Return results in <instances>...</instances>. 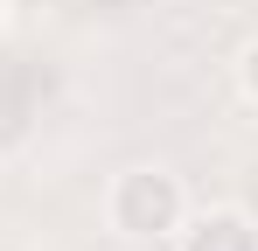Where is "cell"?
<instances>
[{"label":"cell","mask_w":258,"mask_h":251,"mask_svg":"<svg viewBox=\"0 0 258 251\" xmlns=\"http://www.w3.org/2000/svg\"><path fill=\"white\" fill-rule=\"evenodd\" d=\"M0 21H7V0H0Z\"/></svg>","instance_id":"cell-4"},{"label":"cell","mask_w":258,"mask_h":251,"mask_svg":"<svg viewBox=\"0 0 258 251\" xmlns=\"http://www.w3.org/2000/svg\"><path fill=\"white\" fill-rule=\"evenodd\" d=\"M188 189H181V174L161 161H140V167H119L112 174V189H105V223L126 237V244H168L174 230H181V216H188Z\"/></svg>","instance_id":"cell-1"},{"label":"cell","mask_w":258,"mask_h":251,"mask_svg":"<svg viewBox=\"0 0 258 251\" xmlns=\"http://www.w3.org/2000/svg\"><path fill=\"white\" fill-rule=\"evenodd\" d=\"M237 98H244V105L258 112V35L237 49Z\"/></svg>","instance_id":"cell-3"},{"label":"cell","mask_w":258,"mask_h":251,"mask_svg":"<svg viewBox=\"0 0 258 251\" xmlns=\"http://www.w3.org/2000/svg\"><path fill=\"white\" fill-rule=\"evenodd\" d=\"M168 244L174 251H258V216L244 203H203L181 216V230Z\"/></svg>","instance_id":"cell-2"}]
</instances>
